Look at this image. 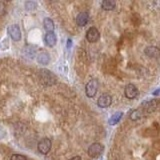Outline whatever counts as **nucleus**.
<instances>
[{
    "label": "nucleus",
    "mask_w": 160,
    "mask_h": 160,
    "mask_svg": "<svg viewBox=\"0 0 160 160\" xmlns=\"http://www.w3.org/2000/svg\"><path fill=\"white\" fill-rule=\"evenodd\" d=\"M100 38V33L96 27H90L86 32V39L90 43L97 42Z\"/></svg>",
    "instance_id": "nucleus-7"
},
{
    "label": "nucleus",
    "mask_w": 160,
    "mask_h": 160,
    "mask_svg": "<svg viewBox=\"0 0 160 160\" xmlns=\"http://www.w3.org/2000/svg\"><path fill=\"white\" fill-rule=\"evenodd\" d=\"M25 51H28L26 54H27V56L29 58H33L35 56V49L32 48V47H30V48H26L25 49Z\"/></svg>",
    "instance_id": "nucleus-19"
},
{
    "label": "nucleus",
    "mask_w": 160,
    "mask_h": 160,
    "mask_svg": "<svg viewBox=\"0 0 160 160\" xmlns=\"http://www.w3.org/2000/svg\"><path fill=\"white\" fill-rule=\"evenodd\" d=\"M70 160H81V157H80V156H74V157H72Z\"/></svg>",
    "instance_id": "nucleus-22"
},
{
    "label": "nucleus",
    "mask_w": 160,
    "mask_h": 160,
    "mask_svg": "<svg viewBox=\"0 0 160 160\" xmlns=\"http://www.w3.org/2000/svg\"><path fill=\"white\" fill-rule=\"evenodd\" d=\"M71 45H72V40L69 38V39L67 40V48H70V47H71Z\"/></svg>",
    "instance_id": "nucleus-21"
},
{
    "label": "nucleus",
    "mask_w": 160,
    "mask_h": 160,
    "mask_svg": "<svg viewBox=\"0 0 160 160\" xmlns=\"http://www.w3.org/2000/svg\"><path fill=\"white\" fill-rule=\"evenodd\" d=\"M104 151V146L99 142H95L93 144H91L90 146L88 147L87 150V153L90 157L92 158H96L98 156H100Z\"/></svg>",
    "instance_id": "nucleus-2"
},
{
    "label": "nucleus",
    "mask_w": 160,
    "mask_h": 160,
    "mask_svg": "<svg viewBox=\"0 0 160 160\" xmlns=\"http://www.w3.org/2000/svg\"><path fill=\"white\" fill-rule=\"evenodd\" d=\"M43 27L47 31V33L48 32H53V30H54V22L52 21V19H50L48 17L45 18L43 20Z\"/></svg>",
    "instance_id": "nucleus-13"
},
{
    "label": "nucleus",
    "mask_w": 160,
    "mask_h": 160,
    "mask_svg": "<svg viewBox=\"0 0 160 160\" xmlns=\"http://www.w3.org/2000/svg\"><path fill=\"white\" fill-rule=\"evenodd\" d=\"M145 54L150 58H157L159 55V49L155 46H149L145 49Z\"/></svg>",
    "instance_id": "nucleus-12"
},
{
    "label": "nucleus",
    "mask_w": 160,
    "mask_h": 160,
    "mask_svg": "<svg viewBox=\"0 0 160 160\" xmlns=\"http://www.w3.org/2000/svg\"><path fill=\"white\" fill-rule=\"evenodd\" d=\"M112 103V97L109 94H102L97 100V105L101 108L109 107Z\"/></svg>",
    "instance_id": "nucleus-8"
},
{
    "label": "nucleus",
    "mask_w": 160,
    "mask_h": 160,
    "mask_svg": "<svg viewBox=\"0 0 160 160\" xmlns=\"http://www.w3.org/2000/svg\"><path fill=\"white\" fill-rule=\"evenodd\" d=\"M98 91V81L96 79H92L86 84V87H85V93L88 97L92 98L96 95Z\"/></svg>",
    "instance_id": "nucleus-3"
},
{
    "label": "nucleus",
    "mask_w": 160,
    "mask_h": 160,
    "mask_svg": "<svg viewBox=\"0 0 160 160\" xmlns=\"http://www.w3.org/2000/svg\"><path fill=\"white\" fill-rule=\"evenodd\" d=\"M25 7H26L27 10H34L37 7V4L35 2H32V1H28V2L25 3Z\"/></svg>",
    "instance_id": "nucleus-17"
},
{
    "label": "nucleus",
    "mask_w": 160,
    "mask_h": 160,
    "mask_svg": "<svg viewBox=\"0 0 160 160\" xmlns=\"http://www.w3.org/2000/svg\"><path fill=\"white\" fill-rule=\"evenodd\" d=\"M4 13V5L2 2H0V15Z\"/></svg>",
    "instance_id": "nucleus-20"
},
{
    "label": "nucleus",
    "mask_w": 160,
    "mask_h": 160,
    "mask_svg": "<svg viewBox=\"0 0 160 160\" xmlns=\"http://www.w3.org/2000/svg\"><path fill=\"white\" fill-rule=\"evenodd\" d=\"M38 76H39V80L41 81V83L46 85V86H51V85L56 83V81H57L56 76H55L51 71H49V70H47V69L40 70Z\"/></svg>",
    "instance_id": "nucleus-1"
},
{
    "label": "nucleus",
    "mask_w": 160,
    "mask_h": 160,
    "mask_svg": "<svg viewBox=\"0 0 160 160\" xmlns=\"http://www.w3.org/2000/svg\"><path fill=\"white\" fill-rule=\"evenodd\" d=\"M37 61L40 64H43V65H47L50 61V56L47 52L42 51L37 54Z\"/></svg>",
    "instance_id": "nucleus-11"
},
{
    "label": "nucleus",
    "mask_w": 160,
    "mask_h": 160,
    "mask_svg": "<svg viewBox=\"0 0 160 160\" xmlns=\"http://www.w3.org/2000/svg\"><path fill=\"white\" fill-rule=\"evenodd\" d=\"M88 19H89V15H88L87 12H80L76 16L75 21H76V24L78 25V26L83 27V26H85V25L87 24Z\"/></svg>",
    "instance_id": "nucleus-9"
},
{
    "label": "nucleus",
    "mask_w": 160,
    "mask_h": 160,
    "mask_svg": "<svg viewBox=\"0 0 160 160\" xmlns=\"http://www.w3.org/2000/svg\"><path fill=\"white\" fill-rule=\"evenodd\" d=\"M141 112H140V110H134V111H132L131 115H130V118H131L132 120H137L139 119L140 117H141Z\"/></svg>",
    "instance_id": "nucleus-16"
},
{
    "label": "nucleus",
    "mask_w": 160,
    "mask_h": 160,
    "mask_svg": "<svg viewBox=\"0 0 160 160\" xmlns=\"http://www.w3.org/2000/svg\"><path fill=\"white\" fill-rule=\"evenodd\" d=\"M10 160H27V158L21 154H13L12 156L10 157Z\"/></svg>",
    "instance_id": "nucleus-18"
},
{
    "label": "nucleus",
    "mask_w": 160,
    "mask_h": 160,
    "mask_svg": "<svg viewBox=\"0 0 160 160\" xmlns=\"http://www.w3.org/2000/svg\"><path fill=\"white\" fill-rule=\"evenodd\" d=\"M44 40H45V43H46V45L49 47L55 46V44H56V42H57L56 35H55L54 32L46 33V35H45V37H44Z\"/></svg>",
    "instance_id": "nucleus-10"
},
{
    "label": "nucleus",
    "mask_w": 160,
    "mask_h": 160,
    "mask_svg": "<svg viewBox=\"0 0 160 160\" xmlns=\"http://www.w3.org/2000/svg\"><path fill=\"white\" fill-rule=\"evenodd\" d=\"M116 6V3L115 1H111V0H105L101 3V7L103 10H106V11H110V10H113Z\"/></svg>",
    "instance_id": "nucleus-14"
},
{
    "label": "nucleus",
    "mask_w": 160,
    "mask_h": 160,
    "mask_svg": "<svg viewBox=\"0 0 160 160\" xmlns=\"http://www.w3.org/2000/svg\"><path fill=\"white\" fill-rule=\"evenodd\" d=\"M122 115H123V113L122 112H116V113H114L111 117L109 118V121H108V123L110 124V125H115V124H117L119 121H120V119H121V117H122Z\"/></svg>",
    "instance_id": "nucleus-15"
},
{
    "label": "nucleus",
    "mask_w": 160,
    "mask_h": 160,
    "mask_svg": "<svg viewBox=\"0 0 160 160\" xmlns=\"http://www.w3.org/2000/svg\"><path fill=\"white\" fill-rule=\"evenodd\" d=\"M124 94L128 99H135L138 97L139 90L134 84H127L124 89Z\"/></svg>",
    "instance_id": "nucleus-4"
},
{
    "label": "nucleus",
    "mask_w": 160,
    "mask_h": 160,
    "mask_svg": "<svg viewBox=\"0 0 160 160\" xmlns=\"http://www.w3.org/2000/svg\"><path fill=\"white\" fill-rule=\"evenodd\" d=\"M158 93H159V89H157L156 91H155V92H154L153 94H154V95H158Z\"/></svg>",
    "instance_id": "nucleus-23"
},
{
    "label": "nucleus",
    "mask_w": 160,
    "mask_h": 160,
    "mask_svg": "<svg viewBox=\"0 0 160 160\" xmlns=\"http://www.w3.org/2000/svg\"><path fill=\"white\" fill-rule=\"evenodd\" d=\"M51 140L48 138H43L38 142V151L42 154H47L50 151V149H51Z\"/></svg>",
    "instance_id": "nucleus-5"
},
{
    "label": "nucleus",
    "mask_w": 160,
    "mask_h": 160,
    "mask_svg": "<svg viewBox=\"0 0 160 160\" xmlns=\"http://www.w3.org/2000/svg\"><path fill=\"white\" fill-rule=\"evenodd\" d=\"M7 32L14 41H19V40L21 39V31H20L19 26L16 24H12V25H10V26H8Z\"/></svg>",
    "instance_id": "nucleus-6"
}]
</instances>
